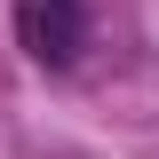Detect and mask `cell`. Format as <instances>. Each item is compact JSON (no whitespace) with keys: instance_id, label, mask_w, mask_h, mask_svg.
I'll return each mask as SVG.
<instances>
[{"instance_id":"obj_1","label":"cell","mask_w":159,"mask_h":159,"mask_svg":"<svg viewBox=\"0 0 159 159\" xmlns=\"http://www.w3.org/2000/svg\"><path fill=\"white\" fill-rule=\"evenodd\" d=\"M16 48L48 72H64L88 48V0H16Z\"/></svg>"}]
</instances>
